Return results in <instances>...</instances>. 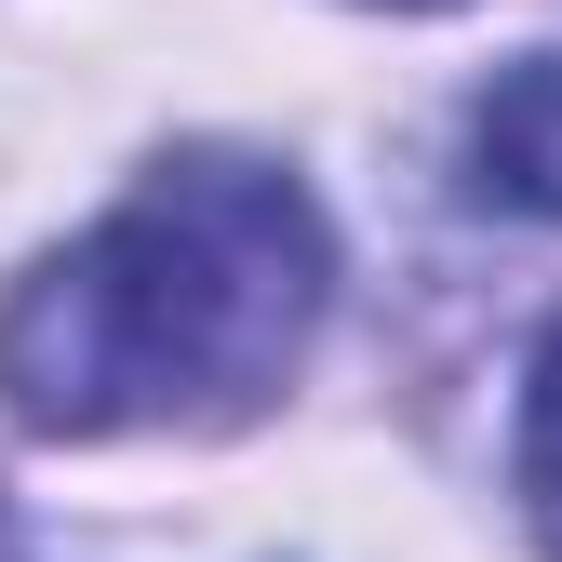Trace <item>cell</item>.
I'll list each match as a JSON object with an SVG mask.
<instances>
[{"label":"cell","instance_id":"cell-1","mask_svg":"<svg viewBox=\"0 0 562 562\" xmlns=\"http://www.w3.org/2000/svg\"><path fill=\"white\" fill-rule=\"evenodd\" d=\"M322 295H335L322 201L281 161L188 148L108 228H81L67 255H41L14 281V308H0V402L54 442L215 429V415H255L308 362Z\"/></svg>","mask_w":562,"mask_h":562},{"label":"cell","instance_id":"cell-3","mask_svg":"<svg viewBox=\"0 0 562 562\" xmlns=\"http://www.w3.org/2000/svg\"><path fill=\"white\" fill-rule=\"evenodd\" d=\"M522 509H536V536L562 562V322H549L536 375H522Z\"/></svg>","mask_w":562,"mask_h":562},{"label":"cell","instance_id":"cell-2","mask_svg":"<svg viewBox=\"0 0 562 562\" xmlns=\"http://www.w3.org/2000/svg\"><path fill=\"white\" fill-rule=\"evenodd\" d=\"M469 188L509 215H562V54L496 67V94L469 108Z\"/></svg>","mask_w":562,"mask_h":562},{"label":"cell","instance_id":"cell-4","mask_svg":"<svg viewBox=\"0 0 562 562\" xmlns=\"http://www.w3.org/2000/svg\"><path fill=\"white\" fill-rule=\"evenodd\" d=\"M389 14H442V0H389Z\"/></svg>","mask_w":562,"mask_h":562}]
</instances>
